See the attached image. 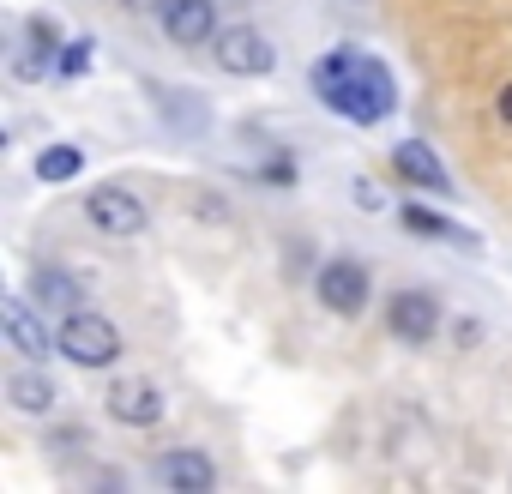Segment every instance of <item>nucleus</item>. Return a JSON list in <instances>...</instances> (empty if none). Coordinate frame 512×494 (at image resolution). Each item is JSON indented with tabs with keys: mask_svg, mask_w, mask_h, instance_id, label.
I'll return each instance as SVG.
<instances>
[{
	"mask_svg": "<svg viewBox=\"0 0 512 494\" xmlns=\"http://www.w3.org/2000/svg\"><path fill=\"white\" fill-rule=\"evenodd\" d=\"M7 404H13L19 416H55L61 386H55L37 362H25V368H13V374H7Z\"/></svg>",
	"mask_w": 512,
	"mask_h": 494,
	"instance_id": "14",
	"label": "nucleus"
},
{
	"mask_svg": "<svg viewBox=\"0 0 512 494\" xmlns=\"http://www.w3.org/2000/svg\"><path fill=\"white\" fill-rule=\"evenodd\" d=\"M151 19H157V31L175 43V49H211L217 43V31H223V19H217V0H151Z\"/></svg>",
	"mask_w": 512,
	"mask_h": 494,
	"instance_id": "7",
	"label": "nucleus"
},
{
	"mask_svg": "<svg viewBox=\"0 0 512 494\" xmlns=\"http://www.w3.org/2000/svg\"><path fill=\"white\" fill-rule=\"evenodd\" d=\"M19 85H43V79H55V55H43V49H31V43H19L13 49V67H7Z\"/></svg>",
	"mask_w": 512,
	"mask_h": 494,
	"instance_id": "16",
	"label": "nucleus"
},
{
	"mask_svg": "<svg viewBox=\"0 0 512 494\" xmlns=\"http://www.w3.org/2000/svg\"><path fill=\"white\" fill-rule=\"evenodd\" d=\"M31 302H37L43 314L67 320V314H79L91 296H85V284H79L67 266H31Z\"/></svg>",
	"mask_w": 512,
	"mask_h": 494,
	"instance_id": "13",
	"label": "nucleus"
},
{
	"mask_svg": "<svg viewBox=\"0 0 512 494\" xmlns=\"http://www.w3.org/2000/svg\"><path fill=\"white\" fill-rule=\"evenodd\" d=\"M398 223H404L410 235H422V241H446V247H464V254H482V235H476V229H464L458 217H446V211H434V205H422V199H404V205H398Z\"/></svg>",
	"mask_w": 512,
	"mask_h": 494,
	"instance_id": "12",
	"label": "nucleus"
},
{
	"mask_svg": "<svg viewBox=\"0 0 512 494\" xmlns=\"http://www.w3.org/2000/svg\"><path fill=\"white\" fill-rule=\"evenodd\" d=\"M356 199H362V211H386V193L374 181H356Z\"/></svg>",
	"mask_w": 512,
	"mask_h": 494,
	"instance_id": "19",
	"label": "nucleus"
},
{
	"mask_svg": "<svg viewBox=\"0 0 512 494\" xmlns=\"http://www.w3.org/2000/svg\"><path fill=\"white\" fill-rule=\"evenodd\" d=\"M25 43H31V49H43V55H55V61H61V49H67V43H61V25H55V19H43V13H31V19H25Z\"/></svg>",
	"mask_w": 512,
	"mask_h": 494,
	"instance_id": "18",
	"label": "nucleus"
},
{
	"mask_svg": "<svg viewBox=\"0 0 512 494\" xmlns=\"http://www.w3.org/2000/svg\"><path fill=\"white\" fill-rule=\"evenodd\" d=\"M314 302L338 320H356L368 302H374V272L356 260V254H326L314 266Z\"/></svg>",
	"mask_w": 512,
	"mask_h": 494,
	"instance_id": "3",
	"label": "nucleus"
},
{
	"mask_svg": "<svg viewBox=\"0 0 512 494\" xmlns=\"http://www.w3.org/2000/svg\"><path fill=\"white\" fill-rule=\"evenodd\" d=\"M494 115H500V121L512 127V85H500V97H494Z\"/></svg>",
	"mask_w": 512,
	"mask_h": 494,
	"instance_id": "20",
	"label": "nucleus"
},
{
	"mask_svg": "<svg viewBox=\"0 0 512 494\" xmlns=\"http://www.w3.org/2000/svg\"><path fill=\"white\" fill-rule=\"evenodd\" d=\"M55 350L73 362V368H115L121 362V326L109 320V314H91V308H79V314H67L61 326H55Z\"/></svg>",
	"mask_w": 512,
	"mask_h": 494,
	"instance_id": "2",
	"label": "nucleus"
},
{
	"mask_svg": "<svg viewBox=\"0 0 512 494\" xmlns=\"http://www.w3.org/2000/svg\"><path fill=\"white\" fill-rule=\"evenodd\" d=\"M308 85H314V97H320L338 121H350V127H380L386 115H398V79H392V67H386L380 55L356 49V43L326 49V55L308 67Z\"/></svg>",
	"mask_w": 512,
	"mask_h": 494,
	"instance_id": "1",
	"label": "nucleus"
},
{
	"mask_svg": "<svg viewBox=\"0 0 512 494\" xmlns=\"http://www.w3.org/2000/svg\"><path fill=\"white\" fill-rule=\"evenodd\" d=\"M0 326H7V344H13L25 362H49L55 338H49V326H43V308L31 302V290H25V296H7V302H0Z\"/></svg>",
	"mask_w": 512,
	"mask_h": 494,
	"instance_id": "10",
	"label": "nucleus"
},
{
	"mask_svg": "<svg viewBox=\"0 0 512 494\" xmlns=\"http://www.w3.org/2000/svg\"><path fill=\"white\" fill-rule=\"evenodd\" d=\"M103 410H109V422H121V428H157V422L169 416L163 392H157L145 374H139V380H109Z\"/></svg>",
	"mask_w": 512,
	"mask_h": 494,
	"instance_id": "8",
	"label": "nucleus"
},
{
	"mask_svg": "<svg viewBox=\"0 0 512 494\" xmlns=\"http://www.w3.org/2000/svg\"><path fill=\"white\" fill-rule=\"evenodd\" d=\"M151 476L169 488V494H211L217 488V464L199 452V446H169L151 458Z\"/></svg>",
	"mask_w": 512,
	"mask_h": 494,
	"instance_id": "9",
	"label": "nucleus"
},
{
	"mask_svg": "<svg viewBox=\"0 0 512 494\" xmlns=\"http://www.w3.org/2000/svg\"><path fill=\"white\" fill-rule=\"evenodd\" d=\"M79 211H85L91 229H103V235H115V241H133V235H145V223H151V205H145L133 187H121V181L91 187V193L79 199Z\"/></svg>",
	"mask_w": 512,
	"mask_h": 494,
	"instance_id": "6",
	"label": "nucleus"
},
{
	"mask_svg": "<svg viewBox=\"0 0 512 494\" xmlns=\"http://www.w3.org/2000/svg\"><path fill=\"white\" fill-rule=\"evenodd\" d=\"M392 169L416 187V193H440V199H452L458 187H452V175H446V163L434 157V145L428 139H398L392 145Z\"/></svg>",
	"mask_w": 512,
	"mask_h": 494,
	"instance_id": "11",
	"label": "nucleus"
},
{
	"mask_svg": "<svg viewBox=\"0 0 512 494\" xmlns=\"http://www.w3.org/2000/svg\"><path fill=\"white\" fill-rule=\"evenodd\" d=\"M211 61L229 79H272L278 73V43L260 25H223L217 43H211Z\"/></svg>",
	"mask_w": 512,
	"mask_h": 494,
	"instance_id": "4",
	"label": "nucleus"
},
{
	"mask_svg": "<svg viewBox=\"0 0 512 494\" xmlns=\"http://www.w3.org/2000/svg\"><path fill=\"white\" fill-rule=\"evenodd\" d=\"M440 326H446V302H440L434 290L410 284V290H392V296H386V332H392L398 344L428 350V344L440 338Z\"/></svg>",
	"mask_w": 512,
	"mask_h": 494,
	"instance_id": "5",
	"label": "nucleus"
},
{
	"mask_svg": "<svg viewBox=\"0 0 512 494\" xmlns=\"http://www.w3.org/2000/svg\"><path fill=\"white\" fill-rule=\"evenodd\" d=\"M37 181H49V187H61V181H73L79 169H85V151L73 145V139H49L43 151H37Z\"/></svg>",
	"mask_w": 512,
	"mask_h": 494,
	"instance_id": "15",
	"label": "nucleus"
},
{
	"mask_svg": "<svg viewBox=\"0 0 512 494\" xmlns=\"http://www.w3.org/2000/svg\"><path fill=\"white\" fill-rule=\"evenodd\" d=\"M91 67H97V37H73L55 61V79H85Z\"/></svg>",
	"mask_w": 512,
	"mask_h": 494,
	"instance_id": "17",
	"label": "nucleus"
}]
</instances>
